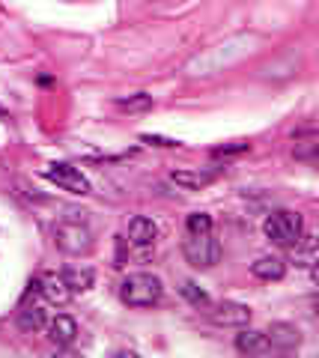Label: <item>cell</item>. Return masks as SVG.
Returning a JSON list of instances; mask_svg holds the SVG:
<instances>
[{"instance_id": "cell-12", "label": "cell", "mask_w": 319, "mask_h": 358, "mask_svg": "<svg viewBox=\"0 0 319 358\" xmlns=\"http://www.w3.org/2000/svg\"><path fill=\"white\" fill-rule=\"evenodd\" d=\"M33 287H36L39 293L45 296V301H51V305H66V301L72 299V289L66 287L63 275H45L42 281H36Z\"/></svg>"}, {"instance_id": "cell-1", "label": "cell", "mask_w": 319, "mask_h": 358, "mask_svg": "<svg viewBox=\"0 0 319 358\" xmlns=\"http://www.w3.org/2000/svg\"><path fill=\"white\" fill-rule=\"evenodd\" d=\"M164 296V284L158 275H149V272H131L123 278L119 284V299L123 305L128 308H152L158 305Z\"/></svg>"}, {"instance_id": "cell-5", "label": "cell", "mask_w": 319, "mask_h": 358, "mask_svg": "<svg viewBox=\"0 0 319 358\" xmlns=\"http://www.w3.org/2000/svg\"><path fill=\"white\" fill-rule=\"evenodd\" d=\"M45 176L51 179L54 185H60L63 192H69V194H81V197L90 194V179H87V176L81 173V167H75V164H66V162L48 164Z\"/></svg>"}, {"instance_id": "cell-6", "label": "cell", "mask_w": 319, "mask_h": 358, "mask_svg": "<svg viewBox=\"0 0 319 358\" xmlns=\"http://www.w3.org/2000/svg\"><path fill=\"white\" fill-rule=\"evenodd\" d=\"M215 326H227V329H242L251 322V308L239 305V301H221V305H212L209 310Z\"/></svg>"}, {"instance_id": "cell-14", "label": "cell", "mask_w": 319, "mask_h": 358, "mask_svg": "<svg viewBox=\"0 0 319 358\" xmlns=\"http://www.w3.org/2000/svg\"><path fill=\"white\" fill-rule=\"evenodd\" d=\"M18 329L24 331V334H39V331H45L48 326V317H45V310H42L39 305H27V308H21L18 310Z\"/></svg>"}, {"instance_id": "cell-19", "label": "cell", "mask_w": 319, "mask_h": 358, "mask_svg": "<svg viewBox=\"0 0 319 358\" xmlns=\"http://www.w3.org/2000/svg\"><path fill=\"white\" fill-rule=\"evenodd\" d=\"M185 230L188 233H212V215L209 212H191L185 218Z\"/></svg>"}, {"instance_id": "cell-16", "label": "cell", "mask_w": 319, "mask_h": 358, "mask_svg": "<svg viewBox=\"0 0 319 358\" xmlns=\"http://www.w3.org/2000/svg\"><path fill=\"white\" fill-rule=\"evenodd\" d=\"M117 108L119 110H128V114H144V110L152 108V96L149 93H135L128 99H117Z\"/></svg>"}, {"instance_id": "cell-7", "label": "cell", "mask_w": 319, "mask_h": 358, "mask_svg": "<svg viewBox=\"0 0 319 358\" xmlns=\"http://www.w3.org/2000/svg\"><path fill=\"white\" fill-rule=\"evenodd\" d=\"M221 176V171L218 167H209V171H200V167H194V171H176L170 173V182L185 188V192H200V188L212 185L215 179Z\"/></svg>"}, {"instance_id": "cell-3", "label": "cell", "mask_w": 319, "mask_h": 358, "mask_svg": "<svg viewBox=\"0 0 319 358\" xmlns=\"http://www.w3.org/2000/svg\"><path fill=\"white\" fill-rule=\"evenodd\" d=\"M54 245L69 257H87L93 251L96 239H93V230L81 221H57L54 224Z\"/></svg>"}, {"instance_id": "cell-17", "label": "cell", "mask_w": 319, "mask_h": 358, "mask_svg": "<svg viewBox=\"0 0 319 358\" xmlns=\"http://www.w3.org/2000/svg\"><path fill=\"white\" fill-rule=\"evenodd\" d=\"M179 293L188 299L194 308H209V305H212V301H209V296H206V289H200L194 281H182V284H179Z\"/></svg>"}, {"instance_id": "cell-9", "label": "cell", "mask_w": 319, "mask_h": 358, "mask_svg": "<svg viewBox=\"0 0 319 358\" xmlns=\"http://www.w3.org/2000/svg\"><path fill=\"white\" fill-rule=\"evenodd\" d=\"M45 331L57 346H72L75 341H78V322H75L69 313H57L54 320H48Z\"/></svg>"}, {"instance_id": "cell-15", "label": "cell", "mask_w": 319, "mask_h": 358, "mask_svg": "<svg viewBox=\"0 0 319 358\" xmlns=\"http://www.w3.org/2000/svg\"><path fill=\"white\" fill-rule=\"evenodd\" d=\"M60 275H63L66 287L72 289V296L75 293H87V289L93 287V281H96L93 268H66V272H60Z\"/></svg>"}, {"instance_id": "cell-8", "label": "cell", "mask_w": 319, "mask_h": 358, "mask_svg": "<svg viewBox=\"0 0 319 358\" xmlns=\"http://www.w3.org/2000/svg\"><path fill=\"white\" fill-rule=\"evenodd\" d=\"M266 338L272 343V350L290 352V350H295V346L302 343V331H299V326H292V322H272Z\"/></svg>"}, {"instance_id": "cell-21", "label": "cell", "mask_w": 319, "mask_h": 358, "mask_svg": "<svg viewBox=\"0 0 319 358\" xmlns=\"http://www.w3.org/2000/svg\"><path fill=\"white\" fill-rule=\"evenodd\" d=\"M147 143H156V147H179V141H170V138H158V134H144Z\"/></svg>"}, {"instance_id": "cell-11", "label": "cell", "mask_w": 319, "mask_h": 358, "mask_svg": "<svg viewBox=\"0 0 319 358\" xmlns=\"http://www.w3.org/2000/svg\"><path fill=\"white\" fill-rule=\"evenodd\" d=\"M236 350L242 355H269L272 352V343L266 338V331L245 329L242 334H236Z\"/></svg>"}, {"instance_id": "cell-20", "label": "cell", "mask_w": 319, "mask_h": 358, "mask_svg": "<svg viewBox=\"0 0 319 358\" xmlns=\"http://www.w3.org/2000/svg\"><path fill=\"white\" fill-rule=\"evenodd\" d=\"M251 147L248 143H230V147H215L212 155L215 159H230V155H242V152H248Z\"/></svg>"}, {"instance_id": "cell-18", "label": "cell", "mask_w": 319, "mask_h": 358, "mask_svg": "<svg viewBox=\"0 0 319 358\" xmlns=\"http://www.w3.org/2000/svg\"><path fill=\"white\" fill-rule=\"evenodd\" d=\"M292 155H295V159H299V162L313 164V162H316V138H313V134H307L304 141H299V138H295Z\"/></svg>"}, {"instance_id": "cell-4", "label": "cell", "mask_w": 319, "mask_h": 358, "mask_svg": "<svg viewBox=\"0 0 319 358\" xmlns=\"http://www.w3.org/2000/svg\"><path fill=\"white\" fill-rule=\"evenodd\" d=\"M182 254L194 268H212L221 260V245L212 233H188V239L182 245Z\"/></svg>"}, {"instance_id": "cell-2", "label": "cell", "mask_w": 319, "mask_h": 358, "mask_svg": "<svg viewBox=\"0 0 319 358\" xmlns=\"http://www.w3.org/2000/svg\"><path fill=\"white\" fill-rule=\"evenodd\" d=\"M262 233H266L269 242L281 245V248H299L302 236H304V221H302L299 212L278 209L262 221Z\"/></svg>"}, {"instance_id": "cell-13", "label": "cell", "mask_w": 319, "mask_h": 358, "mask_svg": "<svg viewBox=\"0 0 319 358\" xmlns=\"http://www.w3.org/2000/svg\"><path fill=\"white\" fill-rule=\"evenodd\" d=\"M251 275L260 278V281H281L287 275V263L281 257H260V260L251 263Z\"/></svg>"}, {"instance_id": "cell-10", "label": "cell", "mask_w": 319, "mask_h": 358, "mask_svg": "<svg viewBox=\"0 0 319 358\" xmlns=\"http://www.w3.org/2000/svg\"><path fill=\"white\" fill-rule=\"evenodd\" d=\"M126 236H128V242L135 245V248H149V245L156 242V236H158V227H156V221H152V218L135 215V218L128 221Z\"/></svg>"}]
</instances>
